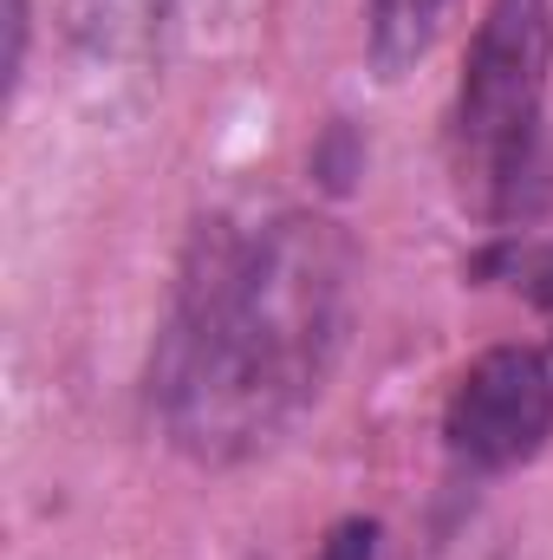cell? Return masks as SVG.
Returning a JSON list of instances; mask_svg holds the SVG:
<instances>
[{"mask_svg": "<svg viewBox=\"0 0 553 560\" xmlns=\"http://www.w3.org/2000/svg\"><path fill=\"white\" fill-rule=\"evenodd\" d=\"M352 313V242L332 215L202 222L150 352V411L209 469L280 443L326 392Z\"/></svg>", "mask_w": 553, "mask_h": 560, "instance_id": "6da1fadb", "label": "cell"}, {"mask_svg": "<svg viewBox=\"0 0 553 560\" xmlns=\"http://www.w3.org/2000/svg\"><path fill=\"white\" fill-rule=\"evenodd\" d=\"M553 0H489L449 105V176L469 215L515 229L548 202Z\"/></svg>", "mask_w": 553, "mask_h": 560, "instance_id": "7a4b0ae2", "label": "cell"}, {"mask_svg": "<svg viewBox=\"0 0 553 560\" xmlns=\"http://www.w3.org/2000/svg\"><path fill=\"white\" fill-rule=\"evenodd\" d=\"M553 436V359L534 346H489L443 405V443L475 476L534 463Z\"/></svg>", "mask_w": 553, "mask_h": 560, "instance_id": "3957f363", "label": "cell"}, {"mask_svg": "<svg viewBox=\"0 0 553 560\" xmlns=\"http://www.w3.org/2000/svg\"><path fill=\"white\" fill-rule=\"evenodd\" d=\"M176 0H66L59 26L92 66H150Z\"/></svg>", "mask_w": 553, "mask_h": 560, "instance_id": "277c9868", "label": "cell"}, {"mask_svg": "<svg viewBox=\"0 0 553 560\" xmlns=\"http://www.w3.org/2000/svg\"><path fill=\"white\" fill-rule=\"evenodd\" d=\"M456 0H365V59L378 79H404L443 39Z\"/></svg>", "mask_w": 553, "mask_h": 560, "instance_id": "5b68a950", "label": "cell"}, {"mask_svg": "<svg viewBox=\"0 0 553 560\" xmlns=\"http://www.w3.org/2000/svg\"><path fill=\"white\" fill-rule=\"evenodd\" d=\"M378 548H385V528L372 515H345V522L326 528V541H319L313 560H378Z\"/></svg>", "mask_w": 553, "mask_h": 560, "instance_id": "8992f818", "label": "cell"}, {"mask_svg": "<svg viewBox=\"0 0 553 560\" xmlns=\"http://www.w3.org/2000/svg\"><path fill=\"white\" fill-rule=\"evenodd\" d=\"M358 138H352V125H326V143L313 150V176L326 183V189H352V176H358Z\"/></svg>", "mask_w": 553, "mask_h": 560, "instance_id": "52a82bcc", "label": "cell"}, {"mask_svg": "<svg viewBox=\"0 0 553 560\" xmlns=\"http://www.w3.org/2000/svg\"><path fill=\"white\" fill-rule=\"evenodd\" d=\"M26 33H33V7H26V0H7V59H0V72H7V92H20V66H26Z\"/></svg>", "mask_w": 553, "mask_h": 560, "instance_id": "ba28073f", "label": "cell"}, {"mask_svg": "<svg viewBox=\"0 0 553 560\" xmlns=\"http://www.w3.org/2000/svg\"><path fill=\"white\" fill-rule=\"evenodd\" d=\"M548 319H553V313H548Z\"/></svg>", "mask_w": 553, "mask_h": 560, "instance_id": "9c48e42d", "label": "cell"}]
</instances>
